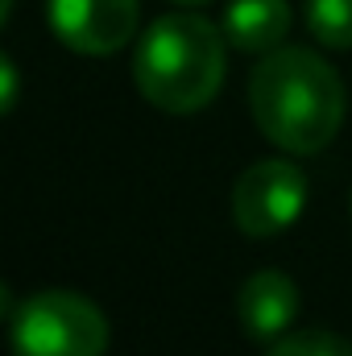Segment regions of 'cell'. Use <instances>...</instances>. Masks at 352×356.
<instances>
[{"instance_id":"obj_1","label":"cell","mask_w":352,"mask_h":356,"mask_svg":"<svg viewBox=\"0 0 352 356\" xmlns=\"http://www.w3.org/2000/svg\"><path fill=\"white\" fill-rule=\"evenodd\" d=\"M249 108L286 154H319L344 124V83L315 50L278 46L253 67Z\"/></svg>"},{"instance_id":"obj_2","label":"cell","mask_w":352,"mask_h":356,"mask_svg":"<svg viewBox=\"0 0 352 356\" xmlns=\"http://www.w3.org/2000/svg\"><path fill=\"white\" fill-rule=\"evenodd\" d=\"M228 38L199 13H166L158 17L133 54L137 91L170 116H191L216 99L224 83Z\"/></svg>"},{"instance_id":"obj_3","label":"cell","mask_w":352,"mask_h":356,"mask_svg":"<svg viewBox=\"0 0 352 356\" xmlns=\"http://www.w3.org/2000/svg\"><path fill=\"white\" fill-rule=\"evenodd\" d=\"M8 340L17 356H104L108 319L75 290H42L13 307Z\"/></svg>"},{"instance_id":"obj_4","label":"cell","mask_w":352,"mask_h":356,"mask_svg":"<svg viewBox=\"0 0 352 356\" xmlns=\"http://www.w3.org/2000/svg\"><path fill=\"white\" fill-rule=\"evenodd\" d=\"M307 207V178L282 158L249 166L232 186V224L245 236H278Z\"/></svg>"},{"instance_id":"obj_5","label":"cell","mask_w":352,"mask_h":356,"mask_svg":"<svg viewBox=\"0 0 352 356\" xmlns=\"http://www.w3.org/2000/svg\"><path fill=\"white\" fill-rule=\"evenodd\" d=\"M137 0H50V29L75 54H116L137 33Z\"/></svg>"},{"instance_id":"obj_6","label":"cell","mask_w":352,"mask_h":356,"mask_svg":"<svg viewBox=\"0 0 352 356\" xmlns=\"http://www.w3.org/2000/svg\"><path fill=\"white\" fill-rule=\"evenodd\" d=\"M294 315H298V286L282 269H257L237 290V319L245 336L257 344H273L278 336H286Z\"/></svg>"},{"instance_id":"obj_7","label":"cell","mask_w":352,"mask_h":356,"mask_svg":"<svg viewBox=\"0 0 352 356\" xmlns=\"http://www.w3.org/2000/svg\"><path fill=\"white\" fill-rule=\"evenodd\" d=\"M220 29L228 46L245 54H269L290 33V4L286 0H232Z\"/></svg>"},{"instance_id":"obj_8","label":"cell","mask_w":352,"mask_h":356,"mask_svg":"<svg viewBox=\"0 0 352 356\" xmlns=\"http://www.w3.org/2000/svg\"><path fill=\"white\" fill-rule=\"evenodd\" d=\"M307 29L319 46L352 50V0H307Z\"/></svg>"},{"instance_id":"obj_9","label":"cell","mask_w":352,"mask_h":356,"mask_svg":"<svg viewBox=\"0 0 352 356\" xmlns=\"http://www.w3.org/2000/svg\"><path fill=\"white\" fill-rule=\"evenodd\" d=\"M265 356H352V344L336 332H319V327H307V332H286L278 336Z\"/></svg>"},{"instance_id":"obj_10","label":"cell","mask_w":352,"mask_h":356,"mask_svg":"<svg viewBox=\"0 0 352 356\" xmlns=\"http://www.w3.org/2000/svg\"><path fill=\"white\" fill-rule=\"evenodd\" d=\"M0 88H4V99H0V108H4V116L17 108V67H13V58L4 54L0 58Z\"/></svg>"},{"instance_id":"obj_11","label":"cell","mask_w":352,"mask_h":356,"mask_svg":"<svg viewBox=\"0 0 352 356\" xmlns=\"http://www.w3.org/2000/svg\"><path fill=\"white\" fill-rule=\"evenodd\" d=\"M8 13H13V0H0V21H8Z\"/></svg>"},{"instance_id":"obj_12","label":"cell","mask_w":352,"mask_h":356,"mask_svg":"<svg viewBox=\"0 0 352 356\" xmlns=\"http://www.w3.org/2000/svg\"><path fill=\"white\" fill-rule=\"evenodd\" d=\"M175 4H207V0H175Z\"/></svg>"}]
</instances>
